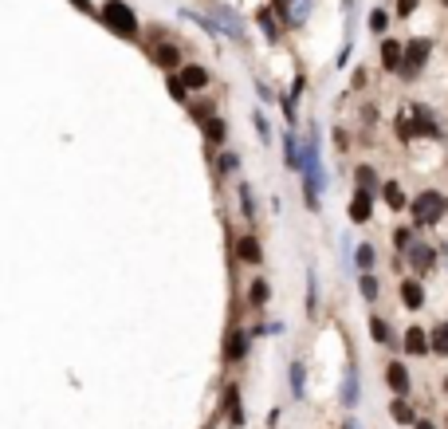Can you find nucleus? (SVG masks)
Returning <instances> with one entry per match:
<instances>
[{
	"mask_svg": "<svg viewBox=\"0 0 448 429\" xmlns=\"http://www.w3.org/2000/svg\"><path fill=\"white\" fill-rule=\"evenodd\" d=\"M102 24H107L114 36H126V40L138 36V20H134V12L122 4V0H107V4H102Z\"/></svg>",
	"mask_w": 448,
	"mask_h": 429,
	"instance_id": "1",
	"label": "nucleus"
},
{
	"mask_svg": "<svg viewBox=\"0 0 448 429\" xmlns=\"http://www.w3.org/2000/svg\"><path fill=\"white\" fill-rule=\"evenodd\" d=\"M445 209H448V205H445V197L436 193V189H424V193L413 197V217H417L421 225H436Z\"/></svg>",
	"mask_w": 448,
	"mask_h": 429,
	"instance_id": "2",
	"label": "nucleus"
},
{
	"mask_svg": "<svg viewBox=\"0 0 448 429\" xmlns=\"http://www.w3.org/2000/svg\"><path fill=\"white\" fill-rule=\"evenodd\" d=\"M276 12L283 16V24L299 28V24H307V16H311V0H276Z\"/></svg>",
	"mask_w": 448,
	"mask_h": 429,
	"instance_id": "3",
	"label": "nucleus"
},
{
	"mask_svg": "<svg viewBox=\"0 0 448 429\" xmlns=\"http://www.w3.org/2000/svg\"><path fill=\"white\" fill-rule=\"evenodd\" d=\"M429 51H433V44L429 40H409L405 44V71H421L424 67V60H429Z\"/></svg>",
	"mask_w": 448,
	"mask_h": 429,
	"instance_id": "4",
	"label": "nucleus"
},
{
	"mask_svg": "<svg viewBox=\"0 0 448 429\" xmlns=\"http://www.w3.org/2000/svg\"><path fill=\"white\" fill-rule=\"evenodd\" d=\"M370 213H374V201H370V189H358L350 201V221L354 225H366L370 221Z\"/></svg>",
	"mask_w": 448,
	"mask_h": 429,
	"instance_id": "5",
	"label": "nucleus"
},
{
	"mask_svg": "<svg viewBox=\"0 0 448 429\" xmlns=\"http://www.w3.org/2000/svg\"><path fill=\"white\" fill-rule=\"evenodd\" d=\"M213 16H217V24L224 28L232 40H244V24L236 20V12H229V8H220V4H217V8H213Z\"/></svg>",
	"mask_w": 448,
	"mask_h": 429,
	"instance_id": "6",
	"label": "nucleus"
},
{
	"mask_svg": "<svg viewBox=\"0 0 448 429\" xmlns=\"http://www.w3.org/2000/svg\"><path fill=\"white\" fill-rule=\"evenodd\" d=\"M382 63H386L389 71L405 67V48H401L397 40H386V44H382Z\"/></svg>",
	"mask_w": 448,
	"mask_h": 429,
	"instance_id": "7",
	"label": "nucleus"
},
{
	"mask_svg": "<svg viewBox=\"0 0 448 429\" xmlns=\"http://www.w3.org/2000/svg\"><path fill=\"white\" fill-rule=\"evenodd\" d=\"M154 63L165 67V71H173V67L181 63V51L173 48V44H158V48H154Z\"/></svg>",
	"mask_w": 448,
	"mask_h": 429,
	"instance_id": "8",
	"label": "nucleus"
},
{
	"mask_svg": "<svg viewBox=\"0 0 448 429\" xmlns=\"http://www.w3.org/2000/svg\"><path fill=\"white\" fill-rule=\"evenodd\" d=\"M358 394H362V386H358V370H346V378H342V405H358Z\"/></svg>",
	"mask_w": 448,
	"mask_h": 429,
	"instance_id": "9",
	"label": "nucleus"
},
{
	"mask_svg": "<svg viewBox=\"0 0 448 429\" xmlns=\"http://www.w3.org/2000/svg\"><path fill=\"white\" fill-rule=\"evenodd\" d=\"M429 339H433V335H424L421 327H409V331H405V347H409V355H424V351H429Z\"/></svg>",
	"mask_w": 448,
	"mask_h": 429,
	"instance_id": "10",
	"label": "nucleus"
},
{
	"mask_svg": "<svg viewBox=\"0 0 448 429\" xmlns=\"http://www.w3.org/2000/svg\"><path fill=\"white\" fill-rule=\"evenodd\" d=\"M386 382L393 386L397 394H405L409 390V370L401 367V362H389V370H386Z\"/></svg>",
	"mask_w": 448,
	"mask_h": 429,
	"instance_id": "11",
	"label": "nucleus"
},
{
	"mask_svg": "<svg viewBox=\"0 0 448 429\" xmlns=\"http://www.w3.org/2000/svg\"><path fill=\"white\" fill-rule=\"evenodd\" d=\"M401 299H405V307H421L424 304V288L417 280H405L401 283Z\"/></svg>",
	"mask_w": 448,
	"mask_h": 429,
	"instance_id": "12",
	"label": "nucleus"
},
{
	"mask_svg": "<svg viewBox=\"0 0 448 429\" xmlns=\"http://www.w3.org/2000/svg\"><path fill=\"white\" fill-rule=\"evenodd\" d=\"M224 402H229V421H232V426H240V421H244V410H240V390H236V386H229V394H224Z\"/></svg>",
	"mask_w": 448,
	"mask_h": 429,
	"instance_id": "13",
	"label": "nucleus"
},
{
	"mask_svg": "<svg viewBox=\"0 0 448 429\" xmlns=\"http://www.w3.org/2000/svg\"><path fill=\"white\" fill-rule=\"evenodd\" d=\"M409 256H413V268L424 272L429 264H433V248H429V245H413V248H409Z\"/></svg>",
	"mask_w": 448,
	"mask_h": 429,
	"instance_id": "14",
	"label": "nucleus"
},
{
	"mask_svg": "<svg viewBox=\"0 0 448 429\" xmlns=\"http://www.w3.org/2000/svg\"><path fill=\"white\" fill-rule=\"evenodd\" d=\"M181 79H185V87H205L208 71H205V67H197V63H189V67L181 71Z\"/></svg>",
	"mask_w": 448,
	"mask_h": 429,
	"instance_id": "15",
	"label": "nucleus"
},
{
	"mask_svg": "<svg viewBox=\"0 0 448 429\" xmlns=\"http://www.w3.org/2000/svg\"><path fill=\"white\" fill-rule=\"evenodd\" d=\"M389 414H393V421H397V426H409V421H413V405L405 402V398H397V402L389 405Z\"/></svg>",
	"mask_w": 448,
	"mask_h": 429,
	"instance_id": "16",
	"label": "nucleus"
},
{
	"mask_svg": "<svg viewBox=\"0 0 448 429\" xmlns=\"http://www.w3.org/2000/svg\"><path fill=\"white\" fill-rule=\"evenodd\" d=\"M205 134H208V142H224V134H229L224 119H205Z\"/></svg>",
	"mask_w": 448,
	"mask_h": 429,
	"instance_id": "17",
	"label": "nucleus"
},
{
	"mask_svg": "<svg viewBox=\"0 0 448 429\" xmlns=\"http://www.w3.org/2000/svg\"><path fill=\"white\" fill-rule=\"evenodd\" d=\"M244 351H248V335H244V331H236V335L229 339V358L236 362V358H244Z\"/></svg>",
	"mask_w": 448,
	"mask_h": 429,
	"instance_id": "18",
	"label": "nucleus"
},
{
	"mask_svg": "<svg viewBox=\"0 0 448 429\" xmlns=\"http://www.w3.org/2000/svg\"><path fill=\"white\" fill-rule=\"evenodd\" d=\"M236 248H240V260H248V264H256V260H260V245H256V236H244Z\"/></svg>",
	"mask_w": 448,
	"mask_h": 429,
	"instance_id": "19",
	"label": "nucleus"
},
{
	"mask_svg": "<svg viewBox=\"0 0 448 429\" xmlns=\"http://www.w3.org/2000/svg\"><path fill=\"white\" fill-rule=\"evenodd\" d=\"M433 351H436V355H448V323H436V331H433Z\"/></svg>",
	"mask_w": 448,
	"mask_h": 429,
	"instance_id": "20",
	"label": "nucleus"
},
{
	"mask_svg": "<svg viewBox=\"0 0 448 429\" xmlns=\"http://www.w3.org/2000/svg\"><path fill=\"white\" fill-rule=\"evenodd\" d=\"M386 205H389V209H405V193H401V185H397V182H389V185H386Z\"/></svg>",
	"mask_w": 448,
	"mask_h": 429,
	"instance_id": "21",
	"label": "nucleus"
},
{
	"mask_svg": "<svg viewBox=\"0 0 448 429\" xmlns=\"http://www.w3.org/2000/svg\"><path fill=\"white\" fill-rule=\"evenodd\" d=\"M354 260H358V268H362V272H370V268H374V245H358Z\"/></svg>",
	"mask_w": 448,
	"mask_h": 429,
	"instance_id": "22",
	"label": "nucleus"
},
{
	"mask_svg": "<svg viewBox=\"0 0 448 429\" xmlns=\"http://www.w3.org/2000/svg\"><path fill=\"white\" fill-rule=\"evenodd\" d=\"M358 280H362V295L374 304V299H377V276H374V272H362Z\"/></svg>",
	"mask_w": 448,
	"mask_h": 429,
	"instance_id": "23",
	"label": "nucleus"
},
{
	"mask_svg": "<svg viewBox=\"0 0 448 429\" xmlns=\"http://www.w3.org/2000/svg\"><path fill=\"white\" fill-rule=\"evenodd\" d=\"M370 335H374V343H389V327H386V319H370Z\"/></svg>",
	"mask_w": 448,
	"mask_h": 429,
	"instance_id": "24",
	"label": "nucleus"
},
{
	"mask_svg": "<svg viewBox=\"0 0 448 429\" xmlns=\"http://www.w3.org/2000/svg\"><path fill=\"white\" fill-rule=\"evenodd\" d=\"M354 177H358V189H370V193H374V170H370V166H358Z\"/></svg>",
	"mask_w": 448,
	"mask_h": 429,
	"instance_id": "25",
	"label": "nucleus"
},
{
	"mask_svg": "<svg viewBox=\"0 0 448 429\" xmlns=\"http://www.w3.org/2000/svg\"><path fill=\"white\" fill-rule=\"evenodd\" d=\"M260 28H264V36H267V40H276V36H279L276 16H271V12H260Z\"/></svg>",
	"mask_w": 448,
	"mask_h": 429,
	"instance_id": "26",
	"label": "nucleus"
},
{
	"mask_svg": "<svg viewBox=\"0 0 448 429\" xmlns=\"http://www.w3.org/2000/svg\"><path fill=\"white\" fill-rule=\"evenodd\" d=\"M307 311H311V315H315V304H319V283H315V272H311V276H307Z\"/></svg>",
	"mask_w": 448,
	"mask_h": 429,
	"instance_id": "27",
	"label": "nucleus"
},
{
	"mask_svg": "<svg viewBox=\"0 0 448 429\" xmlns=\"http://www.w3.org/2000/svg\"><path fill=\"white\" fill-rule=\"evenodd\" d=\"M240 205H244V217L252 221V217H256V205H252V193H248L244 185H240Z\"/></svg>",
	"mask_w": 448,
	"mask_h": 429,
	"instance_id": "28",
	"label": "nucleus"
},
{
	"mask_svg": "<svg viewBox=\"0 0 448 429\" xmlns=\"http://www.w3.org/2000/svg\"><path fill=\"white\" fill-rule=\"evenodd\" d=\"M291 390H295V394H303V367H299V362L291 367Z\"/></svg>",
	"mask_w": 448,
	"mask_h": 429,
	"instance_id": "29",
	"label": "nucleus"
},
{
	"mask_svg": "<svg viewBox=\"0 0 448 429\" xmlns=\"http://www.w3.org/2000/svg\"><path fill=\"white\" fill-rule=\"evenodd\" d=\"M252 299H256V304H264V299H267V283H264V280L252 283Z\"/></svg>",
	"mask_w": 448,
	"mask_h": 429,
	"instance_id": "30",
	"label": "nucleus"
},
{
	"mask_svg": "<svg viewBox=\"0 0 448 429\" xmlns=\"http://www.w3.org/2000/svg\"><path fill=\"white\" fill-rule=\"evenodd\" d=\"M170 91H173L177 103H185V79H170Z\"/></svg>",
	"mask_w": 448,
	"mask_h": 429,
	"instance_id": "31",
	"label": "nucleus"
},
{
	"mask_svg": "<svg viewBox=\"0 0 448 429\" xmlns=\"http://www.w3.org/2000/svg\"><path fill=\"white\" fill-rule=\"evenodd\" d=\"M370 28L374 32H386V12H370Z\"/></svg>",
	"mask_w": 448,
	"mask_h": 429,
	"instance_id": "32",
	"label": "nucleus"
},
{
	"mask_svg": "<svg viewBox=\"0 0 448 429\" xmlns=\"http://www.w3.org/2000/svg\"><path fill=\"white\" fill-rule=\"evenodd\" d=\"M413 8H417V0H397V12H401V16H409Z\"/></svg>",
	"mask_w": 448,
	"mask_h": 429,
	"instance_id": "33",
	"label": "nucleus"
},
{
	"mask_svg": "<svg viewBox=\"0 0 448 429\" xmlns=\"http://www.w3.org/2000/svg\"><path fill=\"white\" fill-rule=\"evenodd\" d=\"M252 123H256V130H260V138H267V119H264V114H256Z\"/></svg>",
	"mask_w": 448,
	"mask_h": 429,
	"instance_id": "34",
	"label": "nucleus"
},
{
	"mask_svg": "<svg viewBox=\"0 0 448 429\" xmlns=\"http://www.w3.org/2000/svg\"><path fill=\"white\" fill-rule=\"evenodd\" d=\"M397 248H405V252H409V233H405V229H397Z\"/></svg>",
	"mask_w": 448,
	"mask_h": 429,
	"instance_id": "35",
	"label": "nucleus"
},
{
	"mask_svg": "<svg viewBox=\"0 0 448 429\" xmlns=\"http://www.w3.org/2000/svg\"><path fill=\"white\" fill-rule=\"evenodd\" d=\"M417 429H436L433 421H417Z\"/></svg>",
	"mask_w": 448,
	"mask_h": 429,
	"instance_id": "36",
	"label": "nucleus"
},
{
	"mask_svg": "<svg viewBox=\"0 0 448 429\" xmlns=\"http://www.w3.org/2000/svg\"><path fill=\"white\" fill-rule=\"evenodd\" d=\"M71 4H75V8H91V4H87V0H71Z\"/></svg>",
	"mask_w": 448,
	"mask_h": 429,
	"instance_id": "37",
	"label": "nucleus"
},
{
	"mask_svg": "<svg viewBox=\"0 0 448 429\" xmlns=\"http://www.w3.org/2000/svg\"><path fill=\"white\" fill-rule=\"evenodd\" d=\"M342 429H358V426H354V421H346V426H342Z\"/></svg>",
	"mask_w": 448,
	"mask_h": 429,
	"instance_id": "38",
	"label": "nucleus"
},
{
	"mask_svg": "<svg viewBox=\"0 0 448 429\" xmlns=\"http://www.w3.org/2000/svg\"><path fill=\"white\" fill-rule=\"evenodd\" d=\"M440 4H445V8H448V0H440Z\"/></svg>",
	"mask_w": 448,
	"mask_h": 429,
	"instance_id": "39",
	"label": "nucleus"
}]
</instances>
